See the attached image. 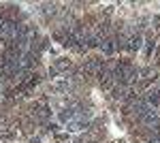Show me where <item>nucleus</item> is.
Returning a JSON list of instances; mask_svg holds the SVG:
<instances>
[{
    "label": "nucleus",
    "instance_id": "2",
    "mask_svg": "<svg viewBox=\"0 0 160 143\" xmlns=\"http://www.w3.org/2000/svg\"><path fill=\"white\" fill-rule=\"evenodd\" d=\"M158 100H160V92H158V90H149V92H148V103L158 105Z\"/></svg>",
    "mask_w": 160,
    "mask_h": 143
},
{
    "label": "nucleus",
    "instance_id": "1",
    "mask_svg": "<svg viewBox=\"0 0 160 143\" xmlns=\"http://www.w3.org/2000/svg\"><path fill=\"white\" fill-rule=\"evenodd\" d=\"M141 47V34H135L128 38V43H126V49L128 51H137V49Z\"/></svg>",
    "mask_w": 160,
    "mask_h": 143
}]
</instances>
